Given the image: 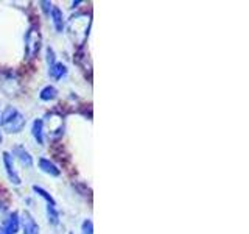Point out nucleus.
<instances>
[{
    "label": "nucleus",
    "mask_w": 249,
    "mask_h": 234,
    "mask_svg": "<svg viewBox=\"0 0 249 234\" xmlns=\"http://www.w3.org/2000/svg\"><path fill=\"white\" fill-rule=\"evenodd\" d=\"M90 14H83V13H78L73 14L66 23V28H67V35L70 38V41L73 42V45L76 47H81L84 45L86 39L89 38V30H90Z\"/></svg>",
    "instance_id": "obj_1"
},
{
    "label": "nucleus",
    "mask_w": 249,
    "mask_h": 234,
    "mask_svg": "<svg viewBox=\"0 0 249 234\" xmlns=\"http://www.w3.org/2000/svg\"><path fill=\"white\" fill-rule=\"evenodd\" d=\"M2 128L5 133H10V135H18L20 133L27 125V119L16 106H6L2 113Z\"/></svg>",
    "instance_id": "obj_2"
},
{
    "label": "nucleus",
    "mask_w": 249,
    "mask_h": 234,
    "mask_svg": "<svg viewBox=\"0 0 249 234\" xmlns=\"http://www.w3.org/2000/svg\"><path fill=\"white\" fill-rule=\"evenodd\" d=\"M23 42H25V58L27 59H35L37 58L39 52L42 49V36L41 31L37 27H30L23 38Z\"/></svg>",
    "instance_id": "obj_3"
},
{
    "label": "nucleus",
    "mask_w": 249,
    "mask_h": 234,
    "mask_svg": "<svg viewBox=\"0 0 249 234\" xmlns=\"http://www.w3.org/2000/svg\"><path fill=\"white\" fill-rule=\"evenodd\" d=\"M44 122V127L47 125L49 127V131H47V135H49L52 139H59L62 135H64V120H62V116L56 114V113H50L47 114L45 120Z\"/></svg>",
    "instance_id": "obj_4"
},
{
    "label": "nucleus",
    "mask_w": 249,
    "mask_h": 234,
    "mask_svg": "<svg viewBox=\"0 0 249 234\" xmlns=\"http://www.w3.org/2000/svg\"><path fill=\"white\" fill-rule=\"evenodd\" d=\"M2 162H3V169H5V174L10 179V183L14 186H20L22 184V178L19 175L18 169H16V164L13 156L10 155V152H3L2 153Z\"/></svg>",
    "instance_id": "obj_5"
},
{
    "label": "nucleus",
    "mask_w": 249,
    "mask_h": 234,
    "mask_svg": "<svg viewBox=\"0 0 249 234\" xmlns=\"http://www.w3.org/2000/svg\"><path fill=\"white\" fill-rule=\"evenodd\" d=\"M20 230V215L18 211H10L0 223V234H18Z\"/></svg>",
    "instance_id": "obj_6"
},
{
    "label": "nucleus",
    "mask_w": 249,
    "mask_h": 234,
    "mask_svg": "<svg viewBox=\"0 0 249 234\" xmlns=\"http://www.w3.org/2000/svg\"><path fill=\"white\" fill-rule=\"evenodd\" d=\"M10 155L13 156V159H18L23 167H27V169H31L35 166V159H33V156H31V153L27 150L25 147L20 145V144H16L13 148H11V152Z\"/></svg>",
    "instance_id": "obj_7"
},
{
    "label": "nucleus",
    "mask_w": 249,
    "mask_h": 234,
    "mask_svg": "<svg viewBox=\"0 0 249 234\" xmlns=\"http://www.w3.org/2000/svg\"><path fill=\"white\" fill-rule=\"evenodd\" d=\"M20 226L23 230V234H41V228H39L37 222L35 220V217L31 215L28 211H25V213L22 214Z\"/></svg>",
    "instance_id": "obj_8"
},
{
    "label": "nucleus",
    "mask_w": 249,
    "mask_h": 234,
    "mask_svg": "<svg viewBox=\"0 0 249 234\" xmlns=\"http://www.w3.org/2000/svg\"><path fill=\"white\" fill-rule=\"evenodd\" d=\"M37 166H39V169H41L45 175L53 176V178L61 176V169L53 161H50L49 158H44V156H42V158H39L37 159Z\"/></svg>",
    "instance_id": "obj_9"
},
{
    "label": "nucleus",
    "mask_w": 249,
    "mask_h": 234,
    "mask_svg": "<svg viewBox=\"0 0 249 234\" xmlns=\"http://www.w3.org/2000/svg\"><path fill=\"white\" fill-rule=\"evenodd\" d=\"M50 19L56 33H62L66 30V19H64V13H62L61 8L58 6H53L52 8V13H50Z\"/></svg>",
    "instance_id": "obj_10"
},
{
    "label": "nucleus",
    "mask_w": 249,
    "mask_h": 234,
    "mask_svg": "<svg viewBox=\"0 0 249 234\" xmlns=\"http://www.w3.org/2000/svg\"><path fill=\"white\" fill-rule=\"evenodd\" d=\"M67 74H69V69H67V66L64 64V62L56 61L53 66L49 67V77L54 81H59V80H62V78H66Z\"/></svg>",
    "instance_id": "obj_11"
},
{
    "label": "nucleus",
    "mask_w": 249,
    "mask_h": 234,
    "mask_svg": "<svg viewBox=\"0 0 249 234\" xmlns=\"http://www.w3.org/2000/svg\"><path fill=\"white\" fill-rule=\"evenodd\" d=\"M2 91L10 97L14 96V92L18 91V80H16V77H13L11 72L5 74L2 78Z\"/></svg>",
    "instance_id": "obj_12"
},
{
    "label": "nucleus",
    "mask_w": 249,
    "mask_h": 234,
    "mask_svg": "<svg viewBox=\"0 0 249 234\" xmlns=\"http://www.w3.org/2000/svg\"><path fill=\"white\" fill-rule=\"evenodd\" d=\"M31 135L39 145H44L45 142V131H44V122L42 119H35L31 125Z\"/></svg>",
    "instance_id": "obj_13"
},
{
    "label": "nucleus",
    "mask_w": 249,
    "mask_h": 234,
    "mask_svg": "<svg viewBox=\"0 0 249 234\" xmlns=\"http://www.w3.org/2000/svg\"><path fill=\"white\" fill-rule=\"evenodd\" d=\"M58 89L56 86L53 84H47L44 86V88L41 89V92H39V98H41L42 101H53L58 98Z\"/></svg>",
    "instance_id": "obj_14"
},
{
    "label": "nucleus",
    "mask_w": 249,
    "mask_h": 234,
    "mask_svg": "<svg viewBox=\"0 0 249 234\" xmlns=\"http://www.w3.org/2000/svg\"><path fill=\"white\" fill-rule=\"evenodd\" d=\"M47 220H49L50 225L53 226H58L61 223V217H59V211L56 208V205H47Z\"/></svg>",
    "instance_id": "obj_15"
},
{
    "label": "nucleus",
    "mask_w": 249,
    "mask_h": 234,
    "mask_svg": "<svg viewBox=\"0 0 249 234\" xmlns=\"http://www.w3.org/2000/svg\"><path fill=\"white\" fill-rule=\"evenodd\" d=\"M31 189H33V192H35L36 195H39L41 198H44L47 205H56V201H54L53 195H52L49 191H45L44 187L37 186V184H33V186H31Z\"/></svg>",
    "instance_id": "obj_16"
},
{
    "label": "nucleus",
    "mask_w": 249,
    "mask_h": 234,
    "mask_svg": "<svg viewBox=\"0 0 249 234\" xmlns=\"http://www.w3.org/2000/svg\"><path fill=\"white\" fill-rule=\"evenodd\" d=\"M45 61H47V64H49V67L56 62V53H54V49L52 45H47V49H45Z\"/></svg>",
    "instance_id": "obj_17"
},
{
    "label": "nucleus",
    "mask_w": 249,
    "mask_h": 234,
    "mask_svg": "<svg viewBox=\"0 0 249 234\" xmlns=\"http://www.w3.org/2000/svg\"><path fill=\"white\" fill-rule=\"evenodd\" d=\"M81 234H93V222L90 218H84L81 223Z\"/></svg>",
    "instance_id": "obj_18"
},
{
    "label": "nucleus",
    "mask_w": 249,
    "mask_h": 234,
    "mask_svg": "<svg viewBox=\"0 0 249 234\" xmlns=\"http://www.w3.org/2000/svg\"><path fill=\"white\" fill-rule=\"evenodd\" d=\"M39 5H41V10L44 13L45 18L50 19V13H52V8H53V3L49 2V0H42V2H39Z\"/></svg>",
    "instance_id": "obj_19"
},
{
    "label": "nucleus",
    "mask_w": 249,
    "mask_h": 234,
    "mask_svg": "<svg viewBox=\"0 0 249 234\" xmlns=\"http://www.w3.org/2000/svg\"><path fill=\"white\" fill-rule=\"evenodd\" d=\"M8 213H10V211H8L6 205H5V203L0 201V223L3 222V218L6 217V214H8Z\"/></svg>",
    "instance_id": "obj_20"
},
{
    "label": "nucleus",
    "mask_w": 249,
    "mask_h": 234,
    "mask_svg": "<svg viewBox=\"0 0 249 234\" xmlns=\"http://www.w3.org/2000/svg\"><path fill=\"white\" fill-rule=\"evenodd\" d=\"M3 142V135H2V131H0V144Z\"/></svg>",
    "instance_id": "obj_21"
},
{
    "label": "nucleus",
    "mask_w": 249,
    "mask_h": 234,
    "mask_svg": "<svg viewBox=\"0 0 249 234\" xmlns=\"http://www.w3.org/2000/svg\"><path fill=\"white\" fill-rule=\"evenodd\" d=\"M0 122H2V113H0Z\"/></svg>",
    "instance_id": "obj_22"
},
{
    "label": "nucleus",
    "mask_w": 249,
    "mask_h": 234,
    "mask_svg": "<svg viewBox=\"0 0 249 234\" xmlns=\"http://www.w3.org/2000/svg\"><path fill=\"white\" fill-rule=\"evenodd\" d=\"M69 234H75V233H69Z\"/></svg>",
    "instance_id": "obj_23"
}]
</instances>
